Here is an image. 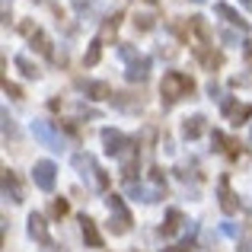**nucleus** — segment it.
<instances>
[{"mask_svg": "<svg viewBox=\"0 0 252 252\" xmlns=\"http://www.w3.org/2000/svg\"><path fill=\"white\" fill-rule=\"evenodd\" d=\"M112 105L115 109H122V112H141V99H134V96H128V93H115L112 96Z\"/></svg>", "mask_w": 252, "mask_h": 252, "instance_id": "393cba45", "label": "nucleus"}, {"mask_svg": "<svg viewBox=\"0 0 252 252\" xmlns=\"http://www.w3.org/2000/svg\"><path fill=\"white\" fill-rule=\"evenodd\" d=\"M105 208H109V233L112 236H125L131 230V211L125 208V198L115 195V191H109L105 195Z\"/></svg>", "mask_w": 252, "mask_h": 252, "instance_id": "7ed1b4c3", "label": "nucleus"}, {"mask_svg": "<svg viewBox=\"0 0 252 252\" xmlns=\"http://www.w3.org/2000/svg\"><path fill=\"white\" fill-rule=\"evenodd\" d=\"M0 189H3V198L6 201H13V204H19L23 201V182H19V176L13 169H3V176H0Z\"/></svg>", "mask_w": 252, "mask_h": 252, "instance_id": "ddd939ff", "label": "nucleus"}, {"mask_svg": "<svg viewBox=\"0 0 252 252\" xmlns=\"http://www.w3.org/2000/svg\"><path fill=\"white\" fill-rule=\"evenodd\" d=\"M217 201H220V211L227 217L240 211V198H236V191L230 189V176H220V179H217Z\"/></svg>", "mask_w": 252, "mask_h": 252, "instance_id": "9b49d317", "label": "nucleus"}, {"mask_svg": "<svg viewBox=\"0 0 252 252\" xmlns=\"http://www.w3.org/2000/svg\"><path fill=\"white\" fill-rule=\"evenodd\" d=\"M99 137H102V147H105V154H109V157H115V160H118V157H122L125 150L131 147V144H134L128 134H122L118 128H102V131H99Z\"/></svg>", "mask_w": 252, "mask_h": 252, "instance_id": "0eeeda50", "label": "nucleus"}, {"mask_svg": "<svg viewBox=\"0 0 252 252\" xmlns=\"http://www.w3.org/2000/svg\"><path fill=\"white\" fill-rule=\"evenodd\" d=\"M99 58H102V42H99V38H93V42H90V51L83 55V64H86V67H93V64H99Z\"/></svg>", "mask_w": 252, "mask_h": 252, "instance_id": "bb28decb", "label": "nucleus"}, {"mask_svg": "<svg viewBox=\"0 0 252 252\" xmlns=\"http://www.w3.org/2000/svg\"><path fill=\"white\" fill-rule=\"evenodd\" d=\"M74 3V10L80 13V16H86V10H90V0H70Z\"/></svg>", "mask_w": 252, "mask_h": 252, "instance_id": "f704fd0d", "label": "nucleus"}, {"mask_svg": "<svg viewBox=\"0 0 252 252\" xmlns=\"http://www.w3.org/2000/svg\"><path fill=\"white\" fill-rule=\"evenodd\" d=\"M80 233H83L86 246H93V249L102 246V233H99V227H96V220H93V217L80 214Z\"/></svg>", "mask_w": 252, "mask_h": 252, "instance_id": "412c9836", "label": "nucleus"}, {"mask_svg": "<svg viewBox=\"0 0 252 252\" xmlns=\"http://www.w3.org/2000/svg\"><path fill=\"white\" fill-rule=\"evenodd\" d=\"M13 61H16V67H19V74H23V77H26V80H38V74H42V70H38V67H35V64H32V61H29V58H26V55H16V58H13Z\"/></svg>", "mask_w": 252, "mask_h": 252, "instance_id": "a878e982", "label": "nucleus"}, {"mask_svg": "<svg viewBox=\"0 0 252 252\" xmlns=\"http://www.w3.org/2000/svg\"><path fill=\"white\" fill-rule=\"evenodd\" d=\"M122 19H125L122 13H112V16H105V19H102V29H99V35H96L99 42L105 45L109 38H115V32H118V26H122Z\"/></svg>", "mask_w": 252, "mask_h": 252, "instance_id": "b1692460", "label": "nucleus"}, {"mask_svg": "<svg viewBox=\"0 0 252 252\" xmlns=\"http://www.w3.org/2000/svg\"><path fill=\"white\" fill-rule=\"evenodd\" d=\"M67 211H70V204L64 201V198H55V204H51V214H55V217H64Z\"/></svg>", "mask_w": 252, "mask_h": 252, "instance_id": "7c9ffc66", "label": "nucleus"}, {"mask_svg": "<svg viewBox=\"0 0 252 252\" xmlns=\"http://www.w3.org/2000/svg\"><path fill=\"white\" fill-rule=\"evenodd\" d=\"M223 233L233 236V240H240V230H236V223H230V220H223Z\"/></svg>", "mask_w": 252, "mask_h": 252, "instance_id": "72a5a7b5", "label": "nucleus"}, {"mask_svg": "<svg viewBox=\"0 0 252 252\" xmlns=\"http://www.w3.org/2000/svg\"><path fill=\"white\" fill-rule=\"evenodd\" d=\"M204 131H208V118H204V115H191V118L182 122V137H185V141H198Z\"/></svg>", "mask_w": 252, "mask_h": 252, "instance_id": "aec40b11", "label": "nucleus"}, {"mask_svg": "<svg viewBox=\"0 0 252 252\" xmlns=\"http://www.w3.org/2000/svg\"><path fill=\"white\" fill-rule=\"evenodd\" d=\"M134 29L137 32H150L154 29V16H150V13H137L134 16Z\"/></svg>", "mask_w": 252, "mask_h": 252, "instance_id": "c85d7f7f", "label": "nucleus"}, {"mask_svg": "<svg viewBox=\"0 0 252 252\" xmlns=\"http://www.w3.org/2000/svg\"><path fill=\"white\" fill-rule=\"evenodd\" d=\"M191 55H195L198 64L208 67V70L223 67V55H220V51H214V45H191Z\"/></svg>", "mask_w": 252, "mask_h": 252, "instance_id": "2eb2a0df", "label": "nucleus"}, {"mask_svg": "<svg viewBox=\"0 0 252 252\" xmlns=\"http://www.w3.org/2000/svg\"><path fill=\"white\" fill-rule=\"evenodd\" d=\"M150 182H154L157 185V189H166V179H163V169H150Z\"/></svg>", "mask_w": 252, "mask_h": 252, "instance_id": "473e14b6", "label": "nucleus"}, {"mask_svg": "<svg viewBox=\"0 0 252 252\" xmlns=\"http://www.w3.org/2000/svg\"><path fill=\"white\" fill-rule=\"evenodd\" d=\"M32 182H35V189H42V191H55L58 166L51 160H38L35 166H32Z\"/></svg>", "mask_w": 252, "mask_h": 252, "instance_id": "1a4fd4ad", "label": "nucleus"}, {"mask_svg": "<svg viewBox=\"0 0 252 252\" xmlns=\"http://www.w3.org/2000/svg\"><path fill=\"white\" fill-rule=\"evenodd\" d=\"M118 58H122V61H137V58H141V55H137V48H134V45H122V48H118Z\"/></svg>", "mask_w": 252, "mask_h": 252, "instance_id": "c756f323", "label": "nucleus"}, {"mask_svg": "<svg viewBox=\"0 0 252 252\" xmlns=\"http://www.w3.org/2000/svg\"><path fill=\"white\" fill-rule=\"evenodd\" d=\"M189 29H191V35L198 38V42H191V45H211L214 42V32H211V26H208L204 16H189Z\"/></svg>", "mask_w": 252, "mask_h": 252, "instance_id": "f3484780", "label": "nucleus"}, {"mask_svg": "<svg viewBox=\"0 0 252 252\" xmlns=\"http://www.w3.org/2000/svg\"><path fill=\"white\" fill-rule=\"evenodd\" d=\"M74 86L83 93L86 99H96V102H102V99H105V102H112V96H115V90H112L105 80H86V77H77Z\"/></svg>", "mask_w": 252, "mask_h": 252, "instance_id": "6e6552de", "label": "nucleus"}, {"mask_svg": "<svg viewBox=\"0 0 252 252\" xmlns=\"http://www.w3.org/2000/svg\"><path fill=\"white\" fill-rule=\"evenodd\" d=\"M208 96H211V99H223V96H220V86H217L214 80L208 83Z\"/></svg>", "mask_w": 252, "mask_h": 252, "instance_id": "e433bc0d", "label": "nucleus"}, {"mask_svg": "<svg viewBox=\"0 0 252 252\" xmlns=\"http://www.w3.org/2000/svg\"><path fill=\"white\" fill-rule=\"evenodd\" d=\"M214 13H217V16H220L227 26H233V29H240V32H249V29H252L249 19H243V16H240V10H233V6L223 3V0H217V3H214Z\"/></svg>", "mask_w": 252, "mask_h": 252, "instance_id": "4468645a", "label": "nucleus"}, {"mask_svg": "<svg viewBox=\"0 0 252 252\" xmlns=\"http://www.w3.org/2000/svg\"><path fill=\"white\" fill-rule=\"evenodd\" d=\"M118 163H122V179H125V182H134L137 169H141V154H137V144H131V147L118 157Z\"/></svg>", "mask_w": 252, "mask_h": 252, "instance_id": "dca6fc26", "label": "nucleus"}, {"mask_svg": "<svg viewBox=\"0 0 252 252\" xmlns=\"http://www.w3.org/2000/svg\"><path fill=\"white\" fill-rule=\"evenodd\" d=\"M3 93H6L10 99H23V90H19L16 83H10V80H3Z\"/></svg>", "mask_w": 252, "mask_h": 252, "instance_id": "2f4dec72", "label": "nucleus"}, {"mask_svg": "<svg viewBox=\"0 0 252 252\" xmlns=\"http://www.w3.org/2000/svg\"><path fill=\"white\" fill-rule=\"evenodd\" d=\"M191 3H208V0H191Z\"/></svg>", "mask_w": 252, "mask_h": 252, "instance_id": "a19ab883", "label": "nucleus"}, {"mask_svg": "<svg viewBox=\"0 0 252 252\" xmlns=\"http://www.w3.org/2000/svg\"><path fill=\"white\" fill-rule=\"evenodd\" d=\"M182 227H189V220L182 217V211H179V208H169L166 211V220H163V227H160V233L169 240V236H176Z\"/></svg>", "mask_w": 252, "mask_h": 252, "instance_id": "6ab92c4d", "label": "nucleus"}, {"mask_svg": "<svg viewBox=\"0 0 252 252\" xmlns=\"http://www.w3.org/2000/svg\"><path fill=\"white\" fill-rule=\"evenodd\" d=\"M211 141H214V150H217V154H227V157H240V150H236V147H240V144H236V141H230V137L223 134V131H214V134H211Z\"/></svg>", "mask_w": 252, "mask_h": 252, "instance_id": "5701e85b", "label": "nucleus"}, {"mask_svg": "<svg viewBox=\"0 0 252 252\" xmlns=\"http://www.w3.org/2000/svg\"><path fill=\"white\" fill-rule=\"evenodd\" d=\"M220 38H223L227 45H236V42H240V35H236V32H230V29H223V32H220Z\"/></svg>", "mask_w": 252, "mask_h": 252, "instance_id": "c9c22d12", "label": "nucleus"}, {"mask_svg": "<svg viewBox=\"0 0 252 252\" xmlns=\"http://www.w3.org/2000/svg\"><path fill=\"white\" fill-rule=\"evenodd\" d=\"M195 93V80L182 70H166L163 74V83H160V99H163V109L176 105L179 99H189Z\"/></svg>", "mask_w": 252, "mask_h": 252, "instance_id": "f03ea898", "label": "nucleus"}, {"mask_svg": "<svg viewBox=\"0 0 252 252\" xmlns=\"http://www.w3.org/2000/svg\"><path fill=\"white\" fill-rule=\"evenodd\" d=\"M35 3H42V0H35Z\"/></svg>", "mask_w": 252, "mask_h": 252, "instance_id": "37998d69", "label": "nucleus"}, {"mask_svg": "<svg viewBox=\"0 0 252 252\" xmlns=\"http://www.w3.org/2000/svg\"><path fill=\"white\" fill-rule=\"evenodd\" d=\"M19 32H23V35H29V48H32V51H38V55H45L48 61H58L55 48H51V38L45 35V32L38 29L35 23H23V26H19Z\"/></svg>", "mask_w": 252, "mask_h": 252, "instance_id": "39448f33", "label": "nucleus"}, {"mask_svg": "<svg viewBox=\"0 0 252 252\" xmlns=\"http://www.w3.org/2000/svg\"><path fill=\"white\" fill-rule=\"evenodd\" d=\"M195 233H198V223H195V220H189V227H185V240H182V243H176V246L160 249V252H195Z\"/></svg>", "mask_w": 252, "mask_h": 252, "instance_id": "4be33fe9", "label": "nucleus"}, {"mask_svg": "<svg viewBox=\"0 0 252 252\" xmlns=\"http://www.w3.org/2000/svg\"><path fill=\"white\" fill-rule=\"evenodd\" d=\"M70 163H74L77 172H80V179L86 182V189H93V191H109V172L99 166L93 154H86V150H77V154L70 157Z\"/></svg>", "mask_w": 252, "mask_h": 252, "instance_id": "f257e3e1", "label": "nucleus"}, {"mask_svg": "<svg viewBox=\"0 0 252 252\" xmlns=\"http://www.w3.org/2000/svg\"><path fill=\"white\" fill-rule=\"evenodd\" d=\"M243 55H246V64H249V67H252V38H249L246 45H243Z\"/></svg>", "mask_w": 252, "mask_h": 252, "instance_id": "4c0bfd02", "label": "nucleus"}, {"mask_svg": "<svg viewBox=\"0 0 252 252\" xmlns=\"http://www.w3.org/2000/svg\"><path fill=\"white\" fill-rule=\"evenodd\" d=\"M220 112H223V118H227L233 128H240V125H246L249 118H252V105L249 102H240V99H233V96H223L220 99Z\"/></svg>", "mask_w": 252, "mask_h": 252, "instance_id": "423d86ee", "label": "nucleus"}, {"mask_svg": "<svg viewBox=\"0 0 252 252\" xmlns=\"http://www.w3.org/2000/svg\"><path fill=\"white\" fill-rule=\"evenodd\" d=\"M147 3H157V0H147Z\"/></svg>", "mask_w": 252, "mask_h": 252, "instance_id": "79ce46f5", "label": "nucleus"}, {"mask_svg": "<svg viewBox=\"0 0 252 252\" xmlns=\"http://www.w3.org/2000/svg\"><path fill=\"white\" fill-rule=\"evenodd\" d=\"M26 223H29V236L38 243V246H45V249H51V252L58 249V243L51 240V233H48V223H45V217L38 214V211H32Z\"/></svg>", "mask_w": 252, "mask_h": 252, "instance_id": "9d476101", "label": "nucleus"}, {"mask_svg": "<svg viewBox=\"0 0 252 252\" xmlns=\"http://www.w3.org/2000/svg\"><path fill=\"white\" fill-rule=\"evenodd\" d=\"M150 77V58H137V61H131L128 64V70H125V80L128 83H144Z\"/></svg>", "mask_w": 252, "mask_h": 252, "instance_id": "a211bd4d", "label": "nucleus"}, {"mask_svg": "<svg viewBox=\"0 0 252 252\" xmlns=\"http://www.w3.org/2000/svg\"><path fill=\"white\" fill-rule=\"evenodd\" d=\"M0 122H3V141H10V137H16V134H19L16 122L10 118V109H3V112H0Z\"/></svg>", "mask_w": 252, "mask_h": 252, "instance_id": "cd10ccee", "label": "nucleus"}, {"mask_svg": "<svg viewBox=\"0 0 252 252\" xmlns=\"http://www.w3.org/2000/svg\"><path fill=\"white\" fill-rule=\"evenodd\" d=\"M32 134H35V141H38V144H45V147L55 150V154H61V150L67 147V141H64L61 125H58V122H45V118H35V122H32Z\"/></svg>", "mask_w": 252, "mask_h": 252, "instance_id": "20e7f679", "label": "nucleus"}, {"mask_svg": "<svg viewBox=\"0 0 252 252\" xmlns=\"http://www.w3.org/2000/svg\"><path fill=\"white\" fill-rule=\"evenodd\" d=\"M236 252H252V240H240V249Z\"/></svg>", "mask_w": 252, "mask_h": 252, "instance_id": "58836bf2", "label": "nucleus"}, {"mask_svg": "<svg viewBox=\"0 0 252 252\" xmlns=\"http://www.w3.org/2000/svg\"><path fill=\"white\" fill-rule=\"evenodd\" d=\"M125 189H128V195L134 198V201H144V204H154L163 198V189H157V185H144L141 179H134V182H125Z\"/></svg>", "mask_w": 252, "mask_h": 252, "instance_id": "f8f14e48", "label": "nucleus"}, {"mask_svg": "<svg viewBox=\"0 0 252 252\" xmlns=\"http://www.w3.org/2000/svg\"><path fill=\"white\" fill-rule=\"evenodd\" d=\"M10 3L13 0H3V23H10Z\"/></svg>", "mask_w": 252, "mask_h": 252, "instance_id": "ea45409f", "label": "nucleus"}]
</instances>
